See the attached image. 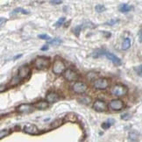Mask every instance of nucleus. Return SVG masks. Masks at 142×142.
<instances>
[{"label": "nucleus", "instance_id": "38", "mask_svg": "<svg viewBox=\"0 0 142 142\" xmlns=\"http://www.w3.org/2000/svg\"><path fill=\"white\" fill-rule=\"evenodd\" d=\"M21 56H22V55H21V54H20V55H16V56H15V57L13 58V60H14V61H15V60L18 59V58H20V57H21Z\"/></svg>", "mask_w": 142, "mask_h": 142}, {"label": "nucleus", "instance_id": "15", "mask_svg": "<svg viewBox=\"0 0 142 142\" xmlns=\"http://www.w3.org/2000/svg\"><path fill=\"white\" fill-rule=\"evenodd\" d=\"M131 10H132V6L128 4H121L119 6V11L123 13H127Z\"/></svg>", "mask_w": 142, "mask_h": 142}, {"label": "nucleus", "instance_id": "7", "mask_svg": "<svg viewBox=\"0 0 142 142\" xmlns=\"http://www.w3.org/2000/svg\"><path fill=\"white\" fill-rule=\"evenodd\" d=\"M30 74H31V68L27 65H23L18 68L17 76L19 78L20 81H23V80L27 79V77H29Z\"/></svg>", "mask_w": 142, "mask_h": 142}, {"label": "nucleus", "instance_id": "13", "mask_svg": "<svg viewBox=\"0 0 142 142\" xmlns=\"http://www.w3.org/2000/svg\"><path fill=\"white\" fill-rule=\"evenodd\" d=\"M60 100V96L57 94L56 92H48L46 96V101L48 102L49 104H54L56 103Z\"/></svg>", "mask_w": 142, "mask_h": 142}, {"label": "nucleus", "instance_id": "23", "mask_svg": "<svg viewBox=\"0 0 142 142\" xmlns=\"http://www.w3.org/2000/svg\"><path fill=\"white\" fill-rule=\"evenodd\" d=\"M95 10H96L97 12L101 13V12H104V11L106 10V8H105V6L103 5H96V7H95Z\"/></svg>", "mask_w": 142, "mask_h": 142}, {"label": "nucleus", "instance_id": "39", "mask_svg": "<svg viewBox=\"0 0 142 142\" xmlns=\"http://www.w3.org/2000/svg\"><path fill=\"white\" fill-rule=\"evenodd\" d=\"M108 122H109V123H111V124H113V123H114V119H108Z\"/></svg>", "mask_w": 142, "mask_h": 142}, {"label": "nucleus", "instance_id": "35", "mask_svg": "<svg viewBox=\"0 0 142 142\" xmlns=\"http://www.w3.org/2000/svg\"><path fill=\"white\" fill-rule=\"evenodd\" d=\"M48 48H49L48 45H46V46H44L43 48H41V51H46V50H48Z\"/></svg>", "mask_w": 142, "mask_h": 142}, {"label": "nucleus", "instance_id": "4", "mask_svg": "<svg viewBox=\"0 0 142 142\" xmlns=\"http://www.w3.org/2000/svg\"><path fill=\"white\" fill-rule=\"evenodd\" d=\"M109 80L107 78L104 77H99L97 78V79L94 80L93 82V86H94L95 89H106L108 87H109Z\"/></svg>", "mask_w": 142, "mask_h": 142}, {"label": "nucleus", "instance_id": "22", "mask_svg": "<svg viewBox=\"0 0 142 142\" xmlns=\"http://www.w3.org/2000/svg\"><path fill=\"white\" fill-rule=\"evenodd\" d=\"M81 104H89V103L91 102V98H89V97H83V98H81V99H78Z\"/></svg>", "mask_w": 142, "mask_h": 142}, {"label": "nucleus", "instance_id": "30", "mask_svg": "<svg viewBox=\"0 0 142 142\" xmlns=\"http://www.w3.org/2000/svg\"><path fill=\"white\" fill-rule=\"evenodd\" d=\"M119 22V19H114V18H112V19L109 20V21L105 22V25H108V26H114L116 23H117Z\"/></svg>", "mask_w": 142, "mask_h": 142}, {"label": "nucleus", "instance_id": "5", "mask_svg": "<svg viewBox=\"0 0 142 142\" xmlns=\"http://www.w3.org/2000/svg\"><path fill=\"white\" fill-rule=\"evenodd\" d=\"M34 108L33 104H21L16 108V111L19 114H29L33 112Z\"/></svg>", "mask_w": 142, "mask_h": 142}, {"label": "nucleus", "instance_id": "31", "mask_svg": "<svg viewBox=\"0 0 142 142\" xmlns=\"http://www.w3.org/2000/svg\"><path fill=\"white\" fill-rule=\"evenodd\" d=\"M111 123H109V122H108V121H107V122L103 123L102 126H102V128H103V129H104V130H107L108 128L111 127Z\"/></svg>", "mask_w": 142, "mask_h": 142}, {"label": "nucleus", "instance_id": "14", "mask_svg": "<svg viewBox=\"0 0 142 142\" xmlns=\"http://www.w3.org/2000/svg\"><path fill=\"white\" fill-rule=\"evenodd\" d=\"M33 105H34V107L38 110H46V108L48 107V105H49V103L46 102V101L41 100V101H39V102L34 103Z\"/></svg>", "mask_w": 142, "mask_h": 142}, {"label": "nucleus", "instance_id": "1", "mask_svg": "<svg viewBox=\"0 0 142 142\" xmlns=\"http://www.w3.org/2000/svg\"><path fill=\"white\" fill-rule=\"evenodd\" d=\"M33 65L37 69L45 70L48 69L51 65V61L48 57L46 56H38L35 58L33 61Z\"/></svg>", "mask_w": 142, "mask_h": 142}, {"label": "nucleus", "instance_id": "20", "mask_svg": "<svg viewBox=\"0 0 142 142\" xmlns=\"http://www.w3.org/2000/svg\"><path fill=\"white\" fill-rule=\"evenodd\" d=\"M62 123H63L62 119H56V120H55L51 124V128H57V127H59L60 126H61V125H62Z\"/></svg>", "mask_w": 142, "mask_h": 142}, {"label": "nucleus", "instance_id": "26", "mask_svg": "<svg viewBox=\"0 0 142 142\" xmlns=\"http://www.w3.org/2000/svg\"><path fill=\"white\" fill-rule=\"evenodd\" d=\"M138 136H139V134H138L136 132H131L130 134H129V138H130V139H132V140H133V141H135L136 139H138Z\"/></svg>", "mask_w": 142, "mask_h": 142}, {"label": "nucleus", "instance_id": "18", "mask_svg": "<svg viewBox=\"0 0 142 142\" xmlns=\"http://www.w3.org/2000/svg\"><path fill=\"white\" fill-rule=\"evenodd\" d=\"M18 13L27 15V14H29L30 12L27 10H25V9H23V8H21V7H18V8L14 9L13 12H12V14H18Z\"/></svg>", "mask_w": 142, "mask_h": 142}, {"label": "nucleus", "instance_id": "36", "mask_svg": "<svg viewBox=\"0 0 142 142\" xmlns=\"http://www.w3.org/2000/svg\"><path fill=\"white\" fill-rule=\"evenodd\" d=\"M103 33H104V34L105 35L106 37H107V38H109V37H111V33H109V32H103Z\"/></svg>", "mask_w": 142, "mask_h": 142}, {"label": "nucleus", "instance_id": "11", "mask_svg": "<svg viewBox=\"0 0 142 142\" xmlns=\"http://www.w3.org/2000/svg\"><path fill=\"white\" fill-rule=\"evenodd\" d=\"M24 132L26 133L31 134V135H36L40 132L38 127L33 124H27L24 126Z\"/></svg>", "mask_w": 142, "mask_h": 142}, {"label": "nucleus", "instance_id": "24", "mask_svg": "<svg viewBox=\"0 0 142 142\" xmlns=\"http://www.w3.org/2000/svg\"><path fill=\"white\" fill-rule=\"evenodd\" d=\"M65 20H66V18L65 17H61V18H60L59 19L56 21V23L55 24V27H60L61 25H63V23L65 22Z\"/></svg>", "mask_w": 142, "mask_h": 142}, {"label": "nucleus", "instance_id": "29", "mask_svg": "<svg viewBox=\"0 0 142 142\" xmlns=\"http://www.w3.org/2000/svg\"><path fill=\"white\" fill-rule=\"evenodd\" d=\"M38 38L41 39V40H48V41H49V40H51V37L49 36V35L48 34H39L38 35Z\"/></svg>", "mask_w": 142, "mask_h": 142}, {"label": "nucleus", "instance_id": "6", "mask_svg": "<svg viewBox=\"0 0 142 142\" xmlns=\"http://www.w3.org/2000/svg\"><path fill=\"white\" fill-rule=\"evenodd\" d=\"M63 77L68 82H76L80 78V76L73 69L68 68L63 73Z\"/></svg>", "mask_w": 142, "mask_h": 142}, {"label": "nucleus", "instance_id": "21", "mask_svg": "<svg viewBox=\"0 0 142 142\" xmlns=\"http://www.w3.org/2000/svg\"><path fill=\"white\" fill-rule=\"evenodd\" d=\"M82 28H83V25H79V26H76V27L73 29V32H74V33L76 34V36H77V37L79 36L80 33H81V31H82Z\"/></svg>", "mask_w": 142, "mask_h": 142}, {"label": "nucleus", "instance_id": "25", "mask_svg": "<svg viewBox=\"0 0 142 142\" xmlns=\"http://www.w3.org/2000/svg\"><path fill=\"white\" fill-rule=\"evenodd\" d=\"M20 80H19V78L18 77V76H14L13 78L12 79V81H11V83H10V85L11 86H16V85H18V83H20Z\"/></svg>", "mask_w": 142, "mask_h": 142}, {"label": "nucleus", "instance_id": "10", "mask_svg": "<svg viewBox=\"0 0 142 142\" xmlns=\"http://www.w3.org/2000/svg\"><path fill=\"white\" fill-rule=\"evenodd\" d=\"M107 108H108L107 104L103 100L98 99L93 103V109L97 111H100V112L105 111H107Z\"/></svg>", "mask_w": 142, "mask_h": 142}, {"label": "nucleus", "instance_id": "34", "mask_svg": "<svg viewBox=\"0 0 142 142\" xmlns=\"http://www.w3.org/2000/svg\"><path fill=\"white\" fill-rule=\"evenodd\" d=\"M6 21H7V18H4V17H1V18H0V26H1V27H3L4 24H5Z\"/></svg>", "mask_w": 142, "mask_h": 142}, {"label": "nucleus", "instance_id": "2", "mask_svg": "<svg viewBox=\"0 0 142 142\" xmlns=\"http://www.w3.org/2000/svg\"><path fill=\"white\" fill-rule=\"evenodd\" d=\"M127 92H128L127 87L123 84H116L111 88V94L113 96L117 97V98L126 96L127 94Z\"/></svg>", "mask_w": 142, "mask_h": 142}, {"label": "nucleus", "instance_id": "28", "mask_svg": "<svg viewBox=\"0 0 142 142\" xmlns=\"http://www.w3.org/2000/svg\"><path fill=\"white\" fill-rule=\"evenodd\" d=\"M133 69L136 73H137L138 76H142V64L139 65V66H138V67H134Z\"/></svg>", "mask_w": 142, "mask_h": 142}, {"label": "nucleus", "instance_id": "33", "mask_svg": "<svg viewBox=\"0 0 142 142\" xmlns=\"http://www.w3.org/2000/svg\"><path fill=\"white\" fill-rule=\"evenodd\" d=\"M49 3L52 5H61V4H62V1L61 0H50Z\"/></svg>", "mask_w": 142, "mask_h": 142}, {"label": "nucleus", "instance_id": "9", "mask_svg": "<svg viewBox=\"0 0 142 142\" xmlns=\"http://www.w3.org/2000/svg\"><path fill=\"white\" fill-rule=\"evenodd\" d=\"M108 107L113 111H121L125 107V104L120 99H112L109 103Z\"/></svg>", "mask_w": 142, "mask_h": 142}, {"label": "nucleus", "instance_id": "16", "mask_svg": "<svg viewBox=\"0 0 142 142\" xmlns=\"http://www.w3.org/2000/svg\"><path fill=\"white\" fill-rule=\"evenodd\" d=\"M65 121H68V122H76L77 121V117L75 113H68V115L65 117Z\"/></svg>", "mask_w": 142, "mask_h": 142}, {"label": "nucleus", "instance_id": "12", "mask_svg": "<svg viewBox=\"0 0 142 142\" xmlns=\"http://www.w3.org/2000/svg\"><path fill=\"white\" fill-rule=\"evenodd\" d=\"M105 55L108 60L111 61V62H112L115 66H120V65L122 64V61H121L120 58H119L117 55H114V54L109 53V52H105V55Z\"/></svg>", "mask_w": 142, "mask_h": 142}, {"label": "nucleus", "instance_id": "32", "mask_svg": "<svg viewBox=\"0 0 142 142\" xmlns=\"http://www.w3.org/2000/svg\"><path fill=\"white\" fill-rule=\"evenodd\" d=\"M131 117H131L130 113H125V114H123V115L121 116V119H122L123 120H129Z\"/></svg>", "mask_w": 142, "mask_h": 142}, {"label": "nucleus", "instance_id": "27", "mask_svg": "<svg viewBox=\"0 0 142 142\" xmlns=\"http://www.w3.org/2000/svg\"><path fill=\"white\" fill-rule=\"evenodd\" d=\"M10 131L9 130H6V129H5V130H1L0 131V139H3L4 137H5V136L9 135L10 134Z\"/></svg>", "mask_w": 142, "mask_h": 142}, {"label": "nucleus", "instance_id": "37", "mask_svg": "<svg viewBox=\"0 0 142 142\" xmlns=\"http://www.w3.org/2000/svg\"><path fill=\"white\" fill-rule=\"evenodd\" d=\"M139 41L142 42V30H140V32H139Z\"/></svg>", "mask_w": 142, "mask_h": 142}, {"label": "nucleus", "instance_id": "3", "mask_svg": "<svg viewBox=\"0 0 142 142\" xmlns=\"http://www.w3.org/2000/svg\"><path fill=\"white\" fill-rule=\"evenodd\" d=\"M65 70H66V65L63 62V61H61V59H56L54 61L53 68H52V71H53L54 74L61 75L64 73Z\"/></svg>", "mask_w": 142, "mask_h": 142}, {"label": "nucleus", "instance_id": "19", "mask_svg": "<svg viewBox=\"0 0 142 142\" xmlns=\"http://www.w3.org/2000/svg\"><path fill=\"white\" fill-rule=\"evenodd\" d=\"M48 44L54 45V46H59V45H61V43H62V40L59 38H55V39H52L51 40L48 41Z\"/></svg>", "mask_w": 142, "mask_h": 142}, {"label": "nucleus", "instance_id": "8", "mask_svg": "<svg viewBox=\"0 0 142 142\" xmlns=\"http://www.w3.org/2000/svg\"><path fill=\"white\" fill-rule=\"evenodd\" d=\"M72 89L76 94H83V93H85L87 91L88 86L86 83H83V82H76L72 86Z\"/></svg>", "mask_w": 142, "mask_h": 142}, {"label": "nucleus", "instance_id": "17", "mask_svg": "<svg viewBox=\"0 0 142 142\" xmlns=\"http://www.w3.org/2000/svg\"><path fill=\"white\" fill-rule=\"evenodd\" d=\"M131 39L130 38H126L122 42V46H121V48L123 50H127L130 48L131 46Z\"/></svg>", "mask_w": 142, "mask_h": 142}]
</instances>
